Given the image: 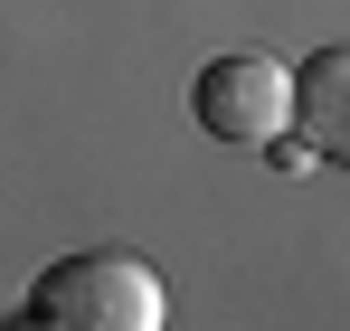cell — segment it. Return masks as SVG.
<instances>
[{
  "instance_id": "6da1fadb",
  "label": "cell",
  "mask_w": 350,
  "mask_h": 331,
  "mask_svg": "<svg viewBox=\"0 0 350 331\" xmlns=\"http://www.w3.org/2000/svg\"><path fill=\"white\" fill-rule=\"evenodd\" d=\"M171 293L123 246H76L29 284V331H161Z\"/></svg>"
},
{
  "instance_id": "7a4b0ae2",
  "label": "cell",
  "mask_w": 350,
  "mask_h": 331,
  "mask_svg": "<svg viewBox=\"0 0 350 331\" xmlns=\"http://www.w3.org/2000/svg\"><path fill=\"white\" fill-rule=\"evenodd\" d=\"M189 114H199V133L228 142V152H275L293 133V76L275 57H208V66L189 76Z\"/></svg>"
},
{
  "instance_id": "3957f363",
  "label": "cell",
  "mask_w": 350,
  "mask_h": 331,
  "mask_svg": "<svg viewBox=\"0 0 350 331\" xmlns=\"http://www.w3.org/2000/svg\"><path fill=\"white\" fill-rule=\"evenodd\" d=\"M284 76H293V123H303V133H312V152L332 161V152L350 142V123H341L350 57H341V48H322V57H303V66H284Z\"/></svg>"
}]
</instances>
